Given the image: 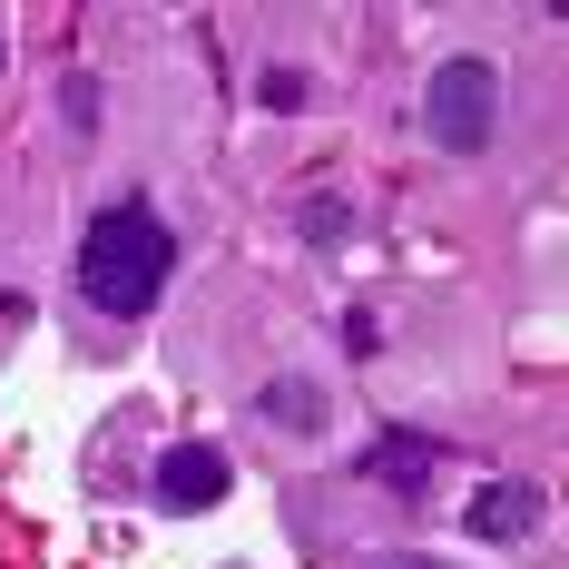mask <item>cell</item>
I'll return each mask as SVG.
<instances>
[{"instance_id": "6da1fadb", "label": "cell", "mask_w": 569, "mask_h": 569, "mask_svg": "<svg viewBox=\"0 0 569 569\" xmlns=\"http://www.w3.org/2000/svg\"><path fill=\"white\" fill-rule=\"evenodd\" d=\"M168 276H177V227L148 197H109L89 217V236H79V295H89V315L138 325V315H158Z\"/></svg>"}, {"instance_id": "7a4b0ae2", "label": "cell", "mask_w": 569, "mask_h": 569, "mask_svg": "<svg viewBox=\"0 0 569 569\" xmlns=\"http://www.w3.org/2000/svg\"><path fill=\"white\" fill-rule=\"evenodd\" d=\"M422 138L442 158H481L501 138V69L481 50H452L432 79H422Z\"/></svg>"}, {"instance_id": "3957f363", "label": "cell", "mask_w": 569, "mask_h": 569, "mask_svg": "<svg viewBox=\"0 0 569 569\" xmlns=\"http://www.w3.org/2000/svg\"><path fill=\"white\" fill-rule=\"evenodd\" d=\"M227 491H236V461L217 452V442H168L158 471H148V501H158V511H217Z\"/></svg>"}, {"instance_id": "277c9868", "label": "cell", "mask_w": 569, "mask_h": 569, "mask_svg": "<svg viewBox=\"0 0 569 569\" xmlns=\"http://www.w3.org/2000/svg\"><path fill=\"white\" fill-rule=\"evenodd\" d=\"M461 530H471V540H501V550L530 540V530H540V481H481L471 511H461Z\"/></svg>"}, {"instance_id": "5b68a950", "label": "cell", "mask_w": 569, "mask_h": 569, "mask_svg": "<svg viewBox=\"0 0 569 569\" xmlns=\"http://www.w3.org/2000/svg\"><path fill=\"white\" fill-rule=\"evenodd\" d=\"M432 461H442L432 432H373L353 471H363V481H383V491H422V481H432Z\"/></svg>"}, {"instance_id": "8992f818", "label": "cell", "mask_w": 569, "mask_h": 569, "mask_svg": "<svg viewBox=\"0 0 569 569\" xmlns=\"http://www.w3.org/2000/svg\"><path fill=\"white\" fill-rule=\"evenodd\" d=\"M256 412L284 422V432H325V383H315V373H276V383L256 393Z\"/></svg>"}, {"instance_id": "52a82bcc", "label": "cell", "mask_w": 569, "mask_h": 569, "mask_svg": "<svg viewBox=\"0 0 569 569\" xmlns=\"http://www.w3.org/2000/svg\"><path fill=\"white\" fill-rule=\"evenodd\" d=\"M343 236H353V207L343 197H315L305 207V246H343Z\"/></svg>"}, {"instance_id": "ba28073f", "label": "cell", "mask_w": 569, "mask_h": 569, "mask_svg": "<svg viewBox=\"0 0 569 569\" xmlns=\"http://www.w3.org/2000/svg\"><path fill=\"white\" fill-rule=\"evenodd\" d=\"M59 118H69V128H99V79H89V69L59 79Z\"/></svg>"}, {"instance_id": "9c48e42d", "label": "cell", "mask_w": 569, "mask_h": 569, "mask_svg": "<svg viewBox=\"0 0 569 569\" xmlns=\"http://www.w3.org/2000/svg\"><path fill=\"white\" fill-rule=\"evenodd\" d=\"M256 99H266V109H305V69H266Z\"/></svg>"}, {"instance_id": "30bf717a", "label": "cell", "mask_w": 569, "mask_h": 569, "mask_svg": "<svg viewBox=\"0 0 569 569\" xmlns=\"http://www.w3.org/2000/svg\"><path fill=\"white\" fill-rule=\"evenodd\" d=\"M383 569H452V560H422V550H402V560H383Z\"/></svg>"}]
</instances>
